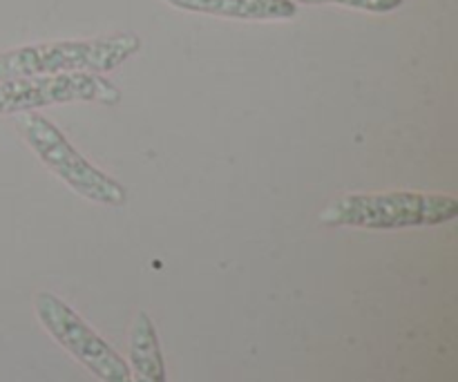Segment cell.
I'll use <instances>...</instances> for the list:
<instances>
[{
	"mask_svg": "<svg viewBox=\"0 0 458 382\" xmlns=\"http://www.w3.org/2000/svg\"><path fill=\"white\" fill-rule=\"evenodd\" d=\"M170 7L235 21H291L298 4L291 0H164Z\"/></svg>",
	"mask_w": 458,
	"mask_h": 382,
	"instance_id": "obj_6",
	"label": "cell"
},
{
	"mask_svg": "<svg viewBox=\"0 0 458 382\" xmlns=\"http://www.w3.org/2000/svg\"><path fill=\"white\" fill-rule=\"evenodd\" d=\"M130 376L132 382H165L159 334L146 311L137 313L130 331Z\"/></svg>",
	"mask_w": 458,
	"mask_h": 382,
	"instance_id": "obj_7",
	"label": "cell"
},
{
	"mask_svg": "<svg viewBox=\"0 0 458 382\" xmlns=\"http://www.w3.org/2000/svg\"><path fill=\"white\" fill-rule=\"evenodd\" d=\"M121 89L103 74H54L0 81V116L27 115L61 103H98L116 106Z\"/></svg>",
	"mask_w": 458,
	"mask_h": 382,
	"instance_id": "obj_5",
	"label": "cell"
},
{
	"mask_svg": "<svg viewBox=\"0 0 458 382\" xmlns=\"http://www.w3.org/2000/svg\"><path fill=\"white\" fill-rule=\"evenodd\" d=\"M34 311L40 327L98 382H132L128 362L58 295L38 291Z\"/></svg>",
	"mask_w": 458,
	"mask_h": 382,
	"instance_id": "obj_4",
	"label": "cell"
},
{
	"mask_svg": "<svg viewBox=\"0 0 458 382\" xmlns=\"http://www.w3.org/2000/svg\"><path fill=\"white\" fill-rule=\"evenodd\" d=\"M458 217V199L438 192H353L335 199L320 213L327 226L401 231L441 226Z\"/></svg>",
	"mask_w": 458,
	"mask_h": 382,
	"instance_id": "obj_2",
	"label": "cell"
},
{
	"mask_svg": "<svg viewBox=\"0 0 458 382\" xmlns=\"http://www.w3.org/2000/svg\"><path fill=\"white\" fill-rule=\"evenodd\" d=\"M295 4H340V7L360 9L371 13H387L403 7L407 0H291Z\"/></svg>",
	"mask_w": 458,
	"mask_h": 382,
	"instance_id": "obj_8",
	"label": "cell"
},
{
	"mask_svg": "<svg viewBox=\"0 0 458 382\" xmlns=\"http://www.w3.org/2000/svg\"><path fill=\"white\" fill-rule=\"evenodd\" d=\"M18 130L40 164L52 170L76 195L92 204L110 206V208H121L128 204V191L123 183L85 159L52 121L27 112L18 119Z\"/></svg>",
	"mask_w": 458,
	"mask_h": 382,
	"instance_id": "obj_3",
	"label": "cell"
},
{
	"mask_svg": "<svg viewBox=\"0 0 458 382\" xmlns=\"http://www.w3.org/2000/svg\"><path fill=\"white\" fill-rule=\"evenodd\" d=\"M141 38L130 31L85 40H54L0 54V81L54 74H106L139 54Z\"/></svg>",
	"mask_w": 458,
	"mask_h": 382,
	"instance_id": "obj_1",
	"label": "cell"
}]
</instances>
